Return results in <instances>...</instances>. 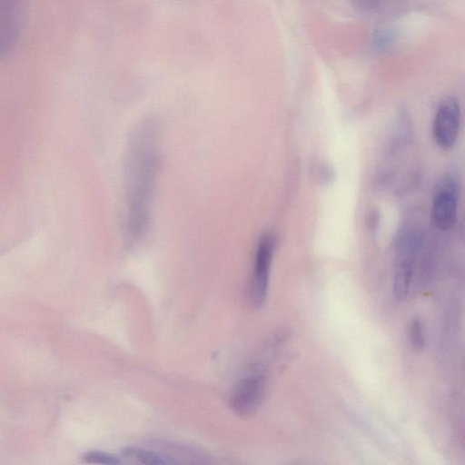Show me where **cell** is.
<instances>
[{
	"mask_svg": "<svg viewBox=\"0 0 465 465\" xmlns=\"http://www.w3.org/2000/svg\"><path fill=\"white\" fill-rule=\"evenodd\" d=\"M124 458L130 461L143 464H166L169 461L162 455L151 450L129 447L123 450Z\"/></svg>",
	"mask_w": 465,
	"mask_h": 465,
	"instance_id": "ba28073f",
	"label": "cell"
},
{
	"mask_svg": "<svg viewBox=\"0 0 465 465\" xmlns=\"http://www.w3.org/2000/svg\"><path fill=\"white\" fill-rule=\"evenodd\" d=\"M460 122L459 101L451 96L442 99L436 108L432 121V137L440 148L448 150L455 145Z\"/></svg>",
	"mask_w": 465,
	"mask_h": 465,
	"instance_id": "8992f818",
	"label": "cell"
},
{
	"mask_svg": "<svg viewBox=\"0 0 465 465\" xmlns=\"http://www.w3.org/2000/svg\"><path fill=\"white\" fill-rule=\"evenodd\" d=\"M353 6L361 13L371 16H388L395 14L405 0H351Z\"/></svg>",
	"mask_w": 465,
	"mask_h": 465,
	"instance_id": "52a82bcc",
	"label": "cell"
},
{
	"mask_svg": "<svg viewBox=\"0 0 465 465\" xmlns=\"http://www.w3.org/2000/svg\"><path fill=\"white\" fill-rule=\"evenodd\" d=\"M160 163V126L153 118L133 129L124 163V237L135 247L148 237Z\"/></svg>",
	"mask_w": 465,
	"mask_h": 465,
	"instance_id": "6da1fadb",
	"label": "cell"
},
{
	"mask_svg": "<svg viewBox=\"0 0 465 465\" xmlns=\"http://www.w3.org/2000/svg\"><path fill=\"white\" fill-rule=\"evenodd\" d=\"M276 249V238L271 232H264L259 239L248 283V299L254 308L261 307L267 296L270 271Z\"/></svg>",
	"mask_w": 465,
	"mask_h": 465,
	"instance_id": "7a4b0ae2",
	"label": "cell"
},
{
	"mask_svg": "<svg viewBox=\"0 0 465 465\" xmlns=\"http://www.w3.org/2000/svg\"><path fill=\"white\" fill-rule=\"evenodd\" d=\"M266 375L264 369L256 365L237 383L230 400L232 411L239 416L254 414L264 398Z\"/></svg>",
	"mask_w": 465,
	"mask_h": 465,
	"instance_id": "277c9868",
	"label": "cell"
},
{
	"mask_svg": "<svg viewBox=\"0 0 465 465\" xmlns=\"http://www.w3.org/2000/svg\"><path fill=\"white\" fill-rule=\"evenodd\" d=\"M459 203V184L454 176H443L436 185L433 193L430 221L441 231L451 229L457 221Z\"/></svg>",
	"mask_w": 465,
	"mask_h": 465,
	"instance_id": "5b68a950",
	"label": "cell"
},
{
	"mask_svg": "<svg viewBox=\"0 0 465 465\" xmlns=\"http://www.w3.org/2000/svg\"><path fill=\"white\" fill-rule=\"evenodd\" d=\"M409 333L411 346L416 350L421 349L425 340L423 327L419 319L415 318L411 322Z\"/></svg>",
	"mask_w": 465,
	"mask_h": 465,
	"instance_id": "30bf717a",
	"label": "cell"
},
{
	"mask_svg": "<svg viewBox=\"0 0 465 465\" xmlns=\"http://www.w3.org/2000/svg\"><path fill=\"white\" fill-rule=\"evenodd\" d=\"M422 235L417 230L403 232L396 241L393 273V292L398 300L409 292L416 255L421 246Z\"/></svg>",
	"mask_w": 465,
	"mask_h": 465,
	"instance_id": "3957f363",
	"label": "cell"
},
{
	"mask_svg": "<svg viewBox=\"0 0 465 465\" xmlns=\"http://www.w3.org/2000/svg\"><path fill=\"white\" fill-rule=\"evenodd\" d=\"M83 460L86 463L104 465H114L119 464L121 462L116 457L102 451L87 452L83 457Z\"/></svg>",
	"mask_w": 465,
	"mask_h": 465,
	"instance_id": "9c48e42d",
	"label": "cell"
}]
</instances>
